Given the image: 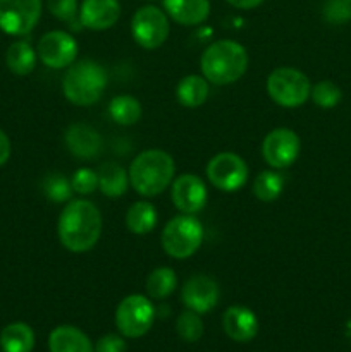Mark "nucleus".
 Returning a JSON list of instances; mask_svg holds the SVG:
<instances>
[{"label":"nucleus","mask_w":351,"mask_h":352,"mask_svg":"<svg viewBox=\"0 0 351 352\" xmlns=\"http://www.w3.org/2000/svg\"><path fill=\"white\" fill-rule=\"evenodd\" d=\"M10 157V140L7 134L0 129V167L7 164Z\"/></svg>","instance_id":"obj_35"},{"label":"nucleus","mask_w":351,"mask_h":352,"mask_svg":"<svg viewBox=\"0 0 351 352\" xmlns=\"http://www.w3.org/2000/svg\"><path fill=\"white\" fill-rule=\"evenodd\" d=\"M126 340L117 333H107L96 340V352H126Z\"/></svg>","instance_id":"obj_34"},{"label":"nucleus","mask_w":351,"mask_h":352,"mask_svg":"<svg viewBox=\"0 0 351 352\" xmlns=\"http://www.w3.org/2000/svg\"><path fill=\"white\" fill-rule=\"evenodd\" d=\"M164 10L181 26H198L210 14V0H164Z\"/></svg>","instance_id":"obj_18"},{"label":"nucleus","mask_w":351,"mask_h":352,"mask_svg":"<svg viewBox=\"0 0 351 352\" xmlns=\"http://www.w3.org/2000/svg\"><path fill=\"white\" fill-rule=\"evenodd\" d=\"M219 285L209 275H195L182 285L181 299L184 306L198 315L212 311L219 302Z\"/></svg>","instance_id":"obj_14"},{"label":"nucleus","mask_w":351,"mask_h":352,"mask_svg":"<svg viewBox=\"0 0 351 352\" xmlns=\"http://www.w3.org/2000/svg\"><path fill=\"white\" fill-rule=\"evenodd\" d=\"M176 330H178V336L184 342H198L202 339L203 330L205 329H203V322L198 313L191 311V309H186V311H182L178 316Z\"/></svg>","instance_id":"obj_28"},{"label":"nucleus","mask_w":351,"mask_h":352,"mask_svg":"<svg viewBox=\"0 0 351 352\" xmlns=\"http://www.w3.org/2000/svg\"><path fill=\"white\" fill-rule=\"evenodd\" d=\"M0 347L3 352H31L34 347V332L30 325L16 322L0 332Z\"/></svg>","instance_id":"obj_22"},{"label":"nucleus","mask_w":351,"mask_h":352,"mask_svg":"<svg viewBox=\"0 0 351 352\" xmlns=\"http://www.w3.org/2000/svg\"><path fill=\"white\" fill-rule=\"evenodd\" d=\"M38 58L50 69H65L78 57V41L65 31H48L38 41Z\"/></svg>","instance_id":"obj_12"},{"label":"nucleus","mask_w":351,"mask_h":352,"mask_svg":"<svg viewBox=\"0 0 351 352\" xmlns=\"http://www.w3.org/2000/svg\"><path fill=\"white\" fill-rule=\"evenodd\" d=\"M206 186L196 174H182L172 181L171 198L176 208L186 215H196L206 203Z\"/></svg>","instance_id":"obj_13"},{"label":"nucleus","mask_w":351,"mask_h":352,"mask_svg":"<svg viewBox=\"0 0 351 352\" xmlns=\"http://www.w3.org/2000/svg\"><path fill=\"white\" fill-rule=\"evenodd\" d=\"M203 78L213 85H231L248 69L246 48L233 40H217L203 52L200 60Z\"/></svg>","instance_id":"obj_3"},{"label":"nucleus","mask_w":351,"mask_h":352,"mask_svg":"<svg viewBox=\"0 0 351 352\" xmlns=\"http://www.w3.org/2000/svg\"><path fill=\"white\" fill-rule=\"evenodd\" d=\"M174 158L164 150H145L131 164L129 184L141 196L160 195L174 181Z\"/></svg>","instance_id":"obj_2"},{"label":"nucleus","mask_w":351,"mask_h":352,"mask_svg":"<svg viewBox=\"0 0 351 352\" xmlns=\"http://www.w3.org/2000/svg\"><path fill=\"white\" fill-rule=\"evenodd\" d=\"M72 191L79 192V195H92L96 188H98V175L95 170L88 167L78 168L71 179Z\"/></svg>","instance_id":"obj_32"},{"label":"nucleus","mask_w":351,"mask_h":352,"mask_svg":"<svg viewBox=\"0 0 351 352\" xmlns=\"http://www.w3.org/2000/svg\"><path fill=\"white\" fill-rule=\"evenodd\" d=\"M301 151V141L295 131L288 127H277L265 136L262 143V155L272 168H288L298 160Z\"/></svg>","instance_id":"obj_11"},{"label":"nucleus","mask_w":351,"mask_h":352,"mask_svg":"<svg viewBox=\"0 0 351 352\" xmlns=\"http://www.w3.org/2000/svg\"><path fill=\"white\" fill-rule=\"evenodd\" d=\"M41 0H0V30L12 36L31 33L41 17Z\"/></svg>","instance_id":"obj_10"},{"label":"nucleus","mask_w":351,"mask_h":352,"mask_svg":"<svg viewBox=\"0 0 351 352\" xmlns=\"http://www.w3.org/2000/svg\"><path fill=\"white\" fill-rule=\"evenodd\" d=\"M227 3H231L236 9H243V10H250L258 7L260 3H264V0H226Z\"/></svg>","instance_id":"obj_36"},{"label":"nucleus","mask_w":351,"mask_h":352,"mask_svg":"<svg viewBox=\"0 0 351 352\" xmlns=\"http://www.w3.org/2000/svg\"><path fill=\"white\" fill-rule=\"evenodd\" d=\"M162 248L176 260H186L200 250L203 243V226L193 215L174 217L162 230Z\"/></svg>","instance_id":"obj_5"},{"label":"nucleus","mask_w":351,"mask_h":352,"mask_svg":"<svg viewBox=\"0 0 351 352\" xmlns=\"http://www.w3.org/2000/svg\"><path fill=\"white\" fill-rule=\"evenodd\" d=\"M119 0H83L79 7V21L86 30H109L119 21Z\"/></svg>","instance_id":"obj_15"},{"label":"nucleus","mask_w":351,"mask_h":352,"mask_svg":"<svg viewBox=\"0 0 351 352\" xmlns=\"http://www.w3.org/2000/svg\"><path fill=\"white\" fill-rule=\"evenodd\" d=\"M96 175H98V189L109 198H119L127 191L129 175L116 162H107L100 165Z\"/></svg>","instance_id":"obj_20"},{"label":"nucleus","mask_w":351,"mask_h":352,"mask_svg":"<svg viewBox=\"0 0 351 352\" xmlns=\"http://www.w3.org/2000/svg\"><path fill=\"white\" fill-rule=\"evenodd\" d=\"M43 192L50 201L64 203L71 199L72 186L71 181L64 177L62 174H50L43 179Z\"/></svg>","instance_id":"obj_30"},{"label":"nucleus","mask_w":351,"mask_h":352,"mask_svg":"<svg viewBox=\"0 0 351 352\" xmlns=\"http://www.w3.org/2000/svg\"><path fill=\"white\" fill-rule=\"evenodd\" d=\"M109 116L120 126H133L141 119V103L134 96H114L109 103Z\"/></svg>","instance_id":"obj_25"},{"label":"nucleus","mask_w":351,"mask_h":352,"mask_svg":"<svg viewBox=\"0 0 351 352\" xmlns=\"http://www.w3.org/2000/svg\"><path fill=\"white\" fill-rule=\"evenodd\" d=\"M126 226L136 236L151 232L157 226V210L148 201H136L126 213Z\"/></svg>","instance_id":"obj_24"},{"label":"nucleus","mask_w":351,"mask_h":352,"mask_svg":"<svg viewBox=\"0 0 351 352\" xmlns=\"http://www.w3.org/2000/svg\"><path fill=\"white\" fill-rule=\"evenodd\" d=\"M209 91V81L203 76L189 74L179 81L178 88H176V96L182 107L196 109L206 102Z\"/></svg>","instance_id":"obj_21"},{"label":"nucleus","mask_w":351,"mask_h":352,"mask_svg":"<svg viewBox=\"0 0 351 352\" xmlns=\"http://www.w3.org/2000/svg\"><path fill=\"white\" fill-rule=\"evenodd\" d=\"M36 52L28 41H14L6 54V64L16 76H26L33 72L36 65Z\"/></svg>","instance_id":"obj_23"},{"label":"nucleus","mask_w":351,"mask_h":352,"mask_svg":"<svg viewBox=\"0 0 351 352\" xmlns=\"http://www.w3.org/2000/svg\"><path fill=\"white\" fill-rule=\"evenodd\" d=\"M155 320V308L147 296L131 294L116 309V327L124 337L140 339L150 332Z\"/></svg>","instance_id":"obj_7"},{"label":"nucleus","mask_w":351,"mask_h":352,"mask_svg":"<svg viewBox=\"0 0 351 352\" xmlns=\"http://www.w3.org/2000/svg\"><path fill=\"white\" fill-rule=\"evenodd\" d=\"M224 332L234 342H250L258 333V318L250 308L231 306L222 316Z\"/></svg>","instance_id":"obj_17"},{"label":"nucleus","mask_w":351,"mask_h":352,"mask_svg":"<svg viewBox=\"0 0 351 352\" xmlns=\"http://www.w3.org/2000/svg\"><path fill=\"white\" fill-rule=\"evenodd\" d=\"M107 82L105 69L98 62L85 58L69 65L62 79V91L74 105L89 107L102 98Z\"/></svg>","instance_id":"obj_4"},{"label":"nucleus","mask_w":351,"mask_h":352,"mask_svg":"<svg viewBox=\"0 0 351 352\" xmlns=\"http://www.w3.org/2000/svg\"><path fill=\"white\" fill-rule=\"evenodd\" d=\"M312 85L301 71L295 67H277L268 74L267 93L277 105L296 109L310 98Z\"/></svg>","instance_id":"obj_6"},{"label":"nucleus","mask_w":351,"mask_h":352,"mask_svg":"<svg viewBox=\"0 0 351 352\" xmlns=\"http://www.w3.org/2000/svg\"><path fill=\"white\" fill-rule=\"evenodd\" d=\"M169 16L157 6H143L134 12L131 33L134 41L147 50H155L165 43L169 36Z\"/></svg>","instance_id":"obj_8"},{"label":"nucleus","mask_w":351,"mask_h":352,"mask_svg":"<svg viewBox=\"0 0 351 352\" xmlns=\"http://www.w3.org/2000/svg\"><path fill=\"white\" fill-rule=\"evenodd\" d=\"M47 9L58 21L71 23L78 16V0H47Z\"/></svg>","instance_id":"obj_33"},{"label":"nucleus","mask_w":351,"mask_h":352,"mask_svg":"<svg viewBox=\"0 0 351 352\" xmlns=\"http://www.w3.org/2000/svg\"><path fill=\"white\" fill-rule=\"evenodd\" d=\"M178 275L171 267H158L147 277V294L151 299H165L176 291Z\"/></svg>","instance_id":"obj_26"},{"label":"nucleus","mask_w":351,"mask_h":352,"mask_svg":"<svg viewBox=\"0 0 351 352\" xmlns=\"http://www.w3.org/2000/svg\"><path fill=\"white\" fill-rule=\"evenodd\" d=\"M206 177L220 191H240L248 181V165L240 155L224 151L210 158L206 165Z\"/></svg>","instance_id":"obj_9"},{"label":"nucleus","mask_w":351,"mask_h":352,"mask_svg":"<svg viewBox=\"0 0 351 352\" xmlns=\"http://www.w3.org/2000/svg\"><path fill=\"white\" fill-rule=\"evenodd\" d=\"M102 227V213L96 205L88 199H72L58 217V239L71 253H86L98 243Z\"/></svg>","instance_id":"obj_1"},{"label":"nucleus","mask_w":351,"mask_h":352,"mask_svg":"<svg viewBox=\"0 0 351 352\" xmlns=\"http://www.w3.org/2000/svg\"><path fill=\"white\" fill-rule=\"evenodd\" d=\"M50 352H93V344L85 332L71 325H61L48 336Z\"/></svg>","instance_id":"obj_19"},{"label":"nucleus","mask_w":351,"mask_h":352,"mask_svg":"<svg viewBox=\"0 0 351 352\" xmlns=\"http://www.w3.org/2000/svg\"><path fill=\"white\" fill-rule=\"evenodd\" d=\"M313 103L320 109H334V107L339 105L341 98H343V93H341L339 86L334 85L329 79H323L319 81L310 91Z\"/></svg>","instance_id":"obj_29"},{"label":"nucleus","mask_w":351,"mask_h":352,"mask_svg":"<svg viewBox=\"0 0 351 352\" xmlns=\"http://www.w3.org/2000/svg\"><path fill=\"white\" fill-rule=\"evenodd\" d=\"M284 175L275 170H264L253 182V195L264 203L275 201L284 189Z\"/></svg>","instance_id":"obj_27"},{"label":"nucleus","mask_w":351,"mask_h":352,"mask_svg":"<svg viewBox=\"0 0 351 352\" xmlns=\"http://www.w3.org/2000/svg\"><path fill=\"white\" fill-rule=\"evenodd\" d=\"M64 140L67 150L74 157L83 158V160L96 158L102 153V136L98 134V131L93 129L88 124H72V126H69V129L65 131Z\"/></svg>","instance_id":"obj_16"},{"label":"nucleus","mask_w":351,"mask_h":352,"mask_svg":"<svg viewBox=\"0 0 351 352\" xmlns=\"http://www.w3.org/2000/svg\"><path fill=\"white\" fill-rule=\"evenodd\" d=\"M323 17L332 24L351 21V0H327L323 6Z\"/></svg>","instance_id":"obj_31"}]
</instances>
